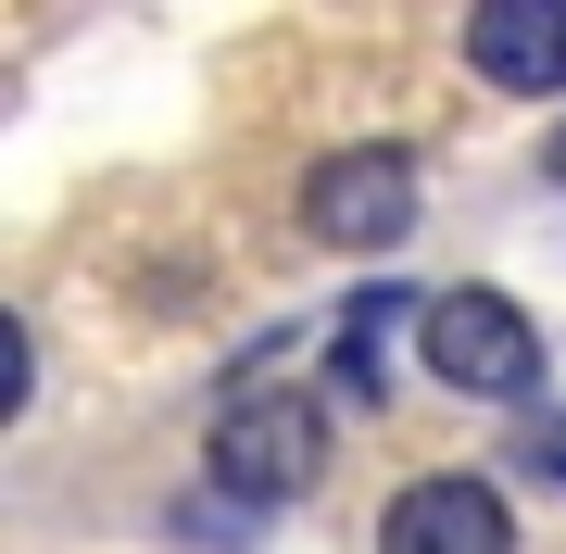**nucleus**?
Listing matches in <instances>:
<instances>
[{"mask_svg": "<svg viewBox=\"0 0 566 554\" xmlns=\"http://www.w3.org/2000/svg\"><path fill=\"white\" fill-rule=\"evenodd\" d=\"M214 492L227 504H252V516H277V504H303L315 479H327V416H315V390H240V404L214 416Z\"/></svg>", "mask_w": 566, "mask_h": 554, "instance_id": "1", "label": "nucleus"}, {"mask_svg": "<svg viewBox=\"0 0 566 554\" xmlns=\"http://www.w3.org/2000/svg\"><path fill=\"white\" fill-rule=\"evenodd\" d=\"M416 353H428L441 390H479V404H528L542 390V328H528L504 290H479V278L416 303Z\"/></svg>", "mask_w": 566, "mask_h": 554, "instance_id": "2", "label": "nucleus"}, {"mask_svg": "<svg viewBox=\"0 0 566 554\" xmlns=\"http://www.w3.org/2000/svg\"><path fill=\"white\" fill-rule=\"evenodd\" d=\"M416 227V151L403 139H353L303 177V240L315 252H390Z\"/></svg>", "mask_w": 566, "mask_h": 554, "instance_id": "3", "label": "nucleus"}, {"mask_svg": "<svg viewBox=\"0 0 566 554\" xmlns=\"http://www.w3.org/2000/svg\"><path fill=\"white\" fill-rule=\"evenodd\" d=\"M378 554H516V504H504V479H403L378 516Z\"/></svg>", "mask_w": 566, "mask_h": 554, "instance_id": "4", "label": "nucleus"}, {"mask_svg": "<svg viewBox=\"0 0 566 554\" xmlns=\"http://www.w3.org/2000/svg\"><path fill=\"white\" fill-rule=\"evenodd\" d=\"M465 63L504 102H566V0H491V13H465Z\"/></svg>", "mask_w": 566, "mask_h": 554, "instance_id": "5", "label": "nucleus"}, {"mask_svg": "<svg viewBox=\"0 0 566 554\" xmlns=\"http://www.w3.org/2000/svg\"><path fill=\"white\" fill-rule=\"evenodd\" d=\"M542 177H566V126H554V139H542Z\"/></svg>", "mask_w": 566, "mask_h": 554, "instance_id": "6", "label": "nucleus"}]
</instances>
